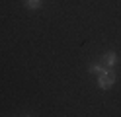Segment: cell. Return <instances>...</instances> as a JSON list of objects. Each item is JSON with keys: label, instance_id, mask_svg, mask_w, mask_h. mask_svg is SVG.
<instances>
[{"label": "cell", "instance_id": "2", "mask_svg": "<svg viewBox=\"0 0 121 117\" xmlns=\"http://www.w3.org/2000/svg\"><path fill=\"white\" fill-rule=\"evenodd\" d=\"M102 65L105 66V68H109V66H113V65H115V62H117V53L115 51H108V53H105L104 55V57H102Z\"/></svg>", "mask_w": 121, "mask_h": 117}, {"label": "cell", "instance_id": "4", "mask_svg": "<svg viewBox=\"0 0 121 117\" xmlns=\"http://www.w3.org/2000/svg\"><path fill=\"white\" fill-rule=\"evenodd\" d=\"M90 72H98V74H100V72H104V70H105V66L102 65V62H96V65H90Z\"/></svg>", "mask_w": 121, "mask_h": 117}, {"label": "cell", "instance_id": "3", "mask_svg": "<svg viewBox=\"0 0 121 117\" xmlns=\"http://www.w3.org/2000/svg\"><path fill=\"white\" fill-rule=\"evenodd\" d=\"M24 2H26V6L29 8V10H37V8H41L43 0H24Z\"/></svg>", "mask_w": 121, "mask_h": 117}, {"label": "cell", "instance_id": "1", "mask_svg": "<svg viewBox=\"0 0 121 117\" xmlns=\"http://www.w3.org/2000/svg\"><path fill=\"white\" fill-rule=\"evenodd\" d=\"M113 82H115V72H113L111 68H105L104 72H100V78H98V86H100L102 90H109Z\"/></svg>", "mask_w": 121, "mask_h": 117}]
</instances>
